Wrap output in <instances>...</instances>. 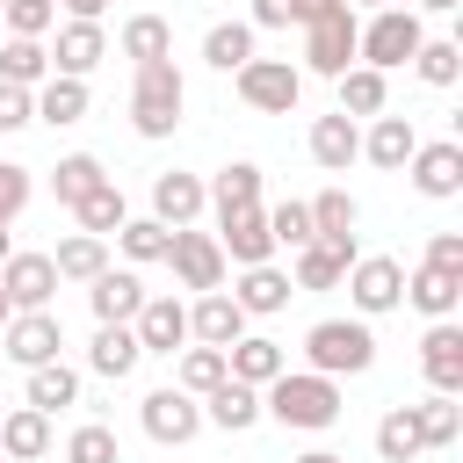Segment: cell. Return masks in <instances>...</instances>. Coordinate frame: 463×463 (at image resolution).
I'll return each mask as SVG.
<instances>
[{"mask_svg": "<svg viewBox=\"0 0 463 463\" xmlns=\"http://www.w3.org/2000/svg\"><path fill=\"white\" fill-rule=\"evenodd\" d=\"M260 412L282 420V427H333L340 420V376H318V369H282L275 383H260Z\"/></svg>", "mask_w": 463, "mask_h": 463, "instance_id": "cell-1", "label": "cell"}, {"mask_svg": "<svg viewBox=\"0 0 463 463\" xmlns=\"http://www.w3.org/2000/svg\"><path fill=\"white\" fill-rule=\"evenodd\" d=\"M181 109H188V80H181V65H174V58L137 65V80H130V130H137V137H174Z\"/></svg>", "mask_w": 463, "mask_h": 463, "instance_id": "cell-2", "label": "cell"}, {"mask_svg": "<svg viewBox=\"0 0 463 463\" xmlns=\"http://www.w3.org/2000/svg\"><path fill=\"white\" fill-rule=\"evenodd\" d=\"M304 362H311L318 376H362V369H376V333H369V318H318V326L304 333Z\"/></svg>", "mask_w": 463, "mask_h": 463, "instance_id": "cell-3", "label": "cell"}, {"mask_svg": "<svg viewBox=\"0 0 463 463\" xmlns=\"http://www.w3.org/2000/svg\"><path fill=\"white\" fill-rule=\"evenodd\" d=\"M420 14L412 7H369V22L354 29V65H376V72H391V65H412V51H420Z\"/></svg>", "mask_w": 463, "mask_h": 463, "instance_id": "cell-4", "label": "cell"}, {"mask_svg": "<svg viewBox=\"0 0 463 463\" xmlns=\"http://www.w3.org/2000/svg\"><path fill=\"white\" fill-rule=\"evenodd\" d=\"M232 80H239V101L260 109V116H289V109L304 101V72H297L289 58H246Z\"/></svg>", "mask_w": 463, "mask_h": 463, "instance_id": "cell-5", "label": "cell"}, {"mask_svg": "<svg viewBox=\"0 0 463 463\" xmlns=\"http://www.w3.org/2000/svg\"><path fill=\"white\" fill-rule=\"evenodd\" d=\"M354 7L340 0V7H326L318 22H304V72H326V80H340L347 65H354Z\"/></svg>", "mask_w": 463, "mask_h": 463, "instance_id": "cell-6", "label": "cell"}, {"mask_svg": "<svg viewBox=\"0 0 463 463\" xmlns=\"http://www.w3.org/2000/svg\"><path fill=\"white\" fill-rule=\"evenodd\" d=\"M166 268L181 275V289H224V246H217V232H195V224H174V239H166Z\"/></svg>", "mask_w": 463, "mask_h": 463, "instance_id": "cell-7", "label": "cell"}, {"mask_svg": "<svg viewBox=\"0 0 463 463\" xmlns=\"http://www.w3.org/2000/svg\"><path fill=\"white\" fill-rule=\"evenodd\" d=\"M137 420H145V434H152L159 449H188V441L203 434V398H188L181 383H159V391H145Z\"/></svg>", "mask_w": 463, "mask_h": 463, "instance_id": "cell-8", "label": "cell"}, {"mask_svg": "<svg viewBox=\"0 0 463 463\" xmlns=\"http://www.w3.org/2000/svg\"><path fill=\"white\" fill-rule=\"evenodd\" d=\"M347 297H354L362 318L398 311V304H405V260H391V253H354V268H347Z\"/></svg>", "mask_w": 463, "mask_h": 463, "instance_id": "cell-9", "label": "cell"}, {"mask_svg": "<svg viewBox=\"0 0 463 463\" xmlns=\"http://www.w3.org/2000/svg\"><path fill=\"white\" fill-rule=\"evenodd\" d=\"M58 347H65V326H58V311H14V318L0 326V354H7L14 369L58 362Z\"/></svg>", "mask_w": 463, "mask_h": 463, "instance_id": "cell-10", "label": "cell"}, {"mask_svg": "<svg viewBox=\"0 0 463 463\" xmlns=\"http://www.w3.org/2000/svg\"><path fill=\"white\" fill-rule=\"evenodd\" d=\"M217 246L232 268H253V260H275V232H268V210L246 203V210H217Z\"/></svg>", "mask_w": 463, "mask_h": 463, "instance_id": "cell-11", "label": "cell"}, {"mask_svg": "<svg viewBox=\"0 0 463 463\" xmlns=\"http://www.w3.org/2000/svg\"><path fill=\"white\" fill-rule=\"evenodd\" d=\"M0 289H7L14 311H51V297H58L51 253H7V260H0Z\"/></svg>", "mask_w": 463, "mask_h": 463, "instance_id": "cell-12", "label": "cell"}, {"mask_svg": "<svg viewBox=\"0 0 463 463\" xmlns=\"http://www.w3.org/2000/svg\"><path fill=\"white\" fill-rule=\"evenodd\" d=\"M405 174H412L420 195L449 203V195H463V145H456V137H434V145H420V152L405 159Z\"/></svg>", "mask_w": 463, "mask_h": 463, "instance_id": "cell-13", "label": "cell"}, {"mask_svg": "<svg viewBox=\"0 0 463 463\" xmlns=\"http://www.w3.org/2000/svg\"><path fill=\"white\" fill-rule=\"evenodd\" d=\"M130 333H137L145 354H181L188 347V304L181 297H145L137 318H130Z\"/></svg>", "mask_w": 463, "mask_h": 463, "instance_id": "cell-14", "label": "cell"}, {"mask_svg": "<svg viewBox=\"0 0 463 463\" xmlns=\"http://www.w3.org/2000/svg\"><path fill=\"white\" fill-rule=\"evenodd\" d=\"M232 297H239V311H246V318H275V311H289L297 282H289V268H275V260H253V268H239Z\"/></svg>", "mask_w": 463, "mask_h": 463, "instance_id": "cell-15", "label": "cell"}, {"mask_svg": "<svg viewBox=\"0 0 463 463\" xmlns=\"http://www.w3.org/2000/svg\"><path fill=\"white\" fill-rule=\"evenodd\" d=\"M239 333H246V311H239L232 289H203V297L188 304V340H203V347H232Z\"/></svg>", "mask_w": 463, "mask_h": 463, "instance_id": "cell-16", "label": "cell"}, {"mask_svg": "<svg viewBox=\"0 0 463 463\" xmlns=\"http://www.w3.org/2000/svg\"><path fill=\"white\" fill-rule=\"evenodd\" d=\"M420 369H427V383L434 391H463V326L456 318H434L427 326V340H420Z\"/></svg>", "mask_w": 463, "mask_h": 463, "instance_id": "cell-17", "label": "cell"}, {"mask_svg": "<svg viewBox=\"0 0 463 463\" xmlns=\"http://www.w3.org/2000/svg\"><path fill=\"white\" fill-rule=\"evenodd\" d=\"M289 369V354H282V340H268V333H239L232 347H224V376H239V383H275Z\"/></svg>", "mask_w": 463, "mask_h": 463, "instance_id": "cell-18", "label": "cell"}, {"mask_svg": "<svg viewBox=\"0 0 463 463\" xmlns=\"http://www.w3.org/2000/svg\"><path fill=\"white\" fill-rule=\"evenodd\" d=\"M101 58H109L101 22H65V29H58V43H51V72H65V80H87Z\"/></svg>", "mask_w": 463, "mask_h": 463, "instance_id": "cell-19", "label": "cell"}, {"mask_svg": "<svg viewBox=\"0 0 463 463\" xmlns=\"http://www.w3.org/2000/svg\"><path fill=\"white\" fill-rule=\"evenodd\" d=\"M311 159L326 166V174H347L354 159H362V123L354 116H311Z\"/></svg>", "mask_w": 463, "mask_h": 463, "instance_id": "cell-20", "label": "cell"}, {"mask_svg": "<svg viewBox=\"0 0 463 463\" xmlns=\"http://www.w3.org/2000/svg\"><path fill=\"white\" fill-rule=\"evenodd\" d=\"M87 304H94V318H101V326H130V318H137V304H145V282H137L130 268H101V275L87 282Z\"/></svg>", "mask_w": 463, "mask_h": 463, "instance_id": "cell-21", "label": "cell"}, {"mask_svg": "<svg viewBox=\"0 0 463 463\" xmlns=\"http://www.w3.org/2000/svg\"><path fill=\"white\" fill-rule=\"evenodd\" d=\"M412 152H420V130H412V116H369V137H362V159H369V166L398 174Z\"/></svg>", "mask_w": 463, "mask_h": 463, "instance_id": "cell-22", "label": "cell"}, {"mask_svg": "<svg viewBox=\"0 0 463 463\" xmlns=\"http://www.w3.org/2000/svg\"><path fill=\"white\" fill-rule=\"evenodd\" d=\"M203 210H210V195H203V181H195V174H181V166H174V174H159V181H152V217H159L166 232H174V224H195Z\"/></svg>", "mask_w": 463, "mask_h": 463, "instance_id": "cell-23", "label": "cell"}, {"mask_svg": "<svg viewBox=\"0 0 463 463\" xmlns=\"http://www.w3.org/2000/svg\"><path fill=\"white\" fill-rule=\"evenodd\" d=\"M311 239H326V246H354V224H362V203L347 195V188H318L311 203Z\"/></svg>", "mask_w": 463, "mask_h": 463, "instance_id": "cell-24", "label": "cell"}, {"mask_svg": "<svg viewBox=\"0 0 463 463\" xmlns=\"http://www.w3.org/2000/svg\"><path fill=\"white\" fill-rule=\"evenodd\" d=\"M137 362H145V347H137V333H130V326H94V340H87V369H94V376L123 383Z\"/></svg>", "mask_w": 463, "mask_h": 463, "instance_id": "cell-25", "label": "cell"}, {"mask_svg": "<svg viewBox=\"0 0 463 463\" xmlns=\"http://www.w3.org/2000/svg\"><path fill=\"white\" fill-rule=\"evenodd\" d=\"M203 420H210V427H224V434H246V427L260 420V391H253V383H239V376H224L217 391H203Z\"/></svg>", "mask_w": 463, "mask_h": 463, "instance_id": "cell-26", "label": "cell"}, {"mask_svg": "<svg viewBox=\"0 0 463 463\" xmlns=\"http://www.w3.org/2000/svg\"><path fill=\"white\" fill-rule=\"evenodd\" d=\"M354 253L362 246H326V239H311V246H297V289H333V282H347V268H354Z\"/></svg>", "mask_w": 463, "mask_h": 463, "instance_id": "cell-27", "label": "cell"}, {"mask_svg": "<svg viewBox=\"0 0 463 463\" xmlns=\"http://www.w3.org/2000/svg\"><path fill=\"white\" fill-rule=\"evenodd\" d=\"M405 304L412 311H427V318H456V304H463V275H441V268H412L405 275Z\"/></svg>", "mask_w": 463, "mask_h": 463, "instance_id": "cell-28", "label": "cell"}, {"mask_svg": "<svg viewBox=\"0 0 463 463\" xmlns=\"http://www.w3.org/2000/svg\"><path fill=\"white\" fill-rule=\"evenodd\" d=\"M0 456H14V463H36V456H51V412H36V405H14V412L0 420Z\"/></svg>", "mask_w": 463, "mask_h": 463, "instance_id": "cell-29", "label": "cell"}, {"mask_svg": "<svg viewBox=\"0 0 463 463\" xmlns=\"http://www.w3.org/2000/svg\"><path fill=\"white\" fill-rule=\"evenodd\" d=\"M36 123H51V130H72V123H87V80H65V72H51V80L36 87Z\"/></svg>", "mask_w": 463, "mask_h": 463, "instance_id": "cell-30", "label": "cell"}, {"mask_svg": "<svg viewBox=\"0 0 463 463\" xmlns=\"http://www.w3.org/2000/svg\"><path fill=\"white\" fill-rule=\"evenodd\" d=\"M22 405H36V412H65V405H80V369H72V362H36Z\"/></svg>", "mask_w": 463, "mask_h": 463, "instance_id": "cell-31", "label": "cell"}, {"mask_svg": "<svg viewBox=\"0 0 463 463\" xmlns=\"http://www.w3.org/2000/svg\"><path fill=\"white\" fill-rule=\"evenodd\" d=\"M376 456H383V463H420V456H427L420 412H412V405H391V412L376 420Z\"/></svg>", "mask_w": 463, "mask_h": 463, "instance_id": "cell-32", "label": "cell"}, {"mask_svg": "<svg viewBox=\"0 0 463 463\" xmlns=\"http://www.w3.org/2000/svg\"><path fill=\"white\" fill-rule=\"evenodd\" d=\"M383 101H391V80L376 72V65H347L340 72V116H383Z\"/></svg>", "mask_w": 463, "mask_h": 463, "instance_id": "cell-33", "label": "cell"}, {"mask_svg": "<svg viewBox=\"0 0 463 463\" xmlns=\"http://www.w3.org/2000/svg\"><path fill=\"white\" fill-rule=\"evenodd\" d=\"M51 268H58V282H94V275L109 268V239H94V232H72V239H58Z\"/></svg>", "mask_w": 463, "mask_h": 463, "instance_id": "cell-34", "label": "cell"}, {"mask_svg": "<svg viewBox=\"0 0 463 463\" xmlns=\"http://www.w3.org/2000/svg\"><path fill=\"white\" fill-rule=\"evenodd\" d=\"M123 58H130V65L174 58V22H166V14H130V22H123Z\"/></svg>", "mask_w": 463, "mask_h": 463, "instance_id": "cell-35", "label": "cell"}, {"mask_svg": "<svg viewBox=\"0 0 463 463\" xmlns=\"http://www.w3.org/2000/svg\"><path fill=\"white\" fill-rule=\"evenodd\" d=\"M203 195H210V210H246V203H260V166L232 159V166H217V181H203Z\"/></svg>", "mask_w": 463, "mask_h": 463, "instance_id": "cell-36", "label": "cell"}, {"mask_svg": "<svg viewBox=\"0 0 463 463\" xmlns=\"http://www.w3.org/2000/svg\"><path fill=\"white\" fill-rule=\"evenodd\" d=\"M0 80H14V87H43V80H51V51H43V36H7V43H0Z\"/></svg>", "mask_w": 463, "mask_h": 463, "instance_id": "cell-37", "label": "cell"}, {"mask_svg": "<svg viewBox=\"0 0 463 463\" xmlns=\"http://www.w3.org/2000/svg\"><path fill=\"white\" fill-rule=\"evenodd\" d=\"M412 72H420L427 87H456V80H463V43H456V36H420Z\"/></svg>", "mask_w": 463, "mask_h": 463, "instance_id": "cell-38", "label": "cell"}, {"mask_svg": "<svg viewBox=\"0 0 463 463\" xmlns=\"http://www.w3.org/2000/svg\"><path fill=\"white\" fill-rule=\"evenodd\" d=\"M72 217H80V232H94V239H109L123 217H130V203H123V188L116 181H101V188H87L80 203H72Z\"/></svg>", "mask_w": 463, "mask_h": 463, "instance_id": "cell-39", "label": "cell"}, {"mask_svg": "<svg viewBox=\"0 0 463 463\" xmlns=\"http://www.w3.org/2000/svg\"><path fill=\"white\" fill-rule=\"evenodd\" d=\"M253 58V22H217L210 36H203V65H217V72H239Z\"/></svg>", "mask_w": 463, "mask_h": 463, "instance_id": "cell-40", "label": "cell"}, {"mask_svg": "<svg viewBox=\"0 0 463 463\" xmlns=\"http://www.w3.org/2000/svg\"><path fill=\"white\" fill-rule=\"evenodd\" d=\"M101 181H109V166H101L94 152H65V159L51 166V188H58V203H65V210H72L87 188H101Z\"/></svg>", "mask_w": 463, "mask_h": 463, "instance_id": "cell-41", "label": "cell"}, {"mask_svg": "<svg viewBox=\"0 0 463 463\" xmlns=\"http://www.w3.org/2000/svg\"><path fill=\"white\" fill-rule=\"evenodd\" d=\"M174 383L188 391V398H203V391H217L224 383V347H181V369H174Z\"/></svg>", "mask_w": 463, "mask_h": 463, "instance_id": "cell-42", "label": "cell"}, {"mask_svg": "<svg viewBox=\"0 0 463 463\" xmlns=\"http://www.w3.org/2000/svg\"><path fill=\"white\" fill-rule=\"evenodd\" d=\"M420 412V441L427 449H456V434H463V405L449 398V391H434L427 405H412Z\"/></svg>", "mask_w": 463, "mask_h": 463, "instance_id": "cell-43", "label": "cell"}, {"mask_svg": "<svg viewBox=\"0 0 463 463\" xmlns=\"http://www.w3.org/2000/svg\"><path fill=\"white\" fill-rule=\"evenodd\" d=\"M166 239H174V232H166L159 217H123V224H116V246H123L130 260H166Z\"/></svg>", "mask_w": 463, "mask_h": 463, "instance_id": "cell-44", "label": "cell"}, {"mask_svg": "<svg viewBox=\"0 0 463 463\" xmlns=\"http://www.w3.org/2000/svg\"><path fill=\"white\" fill-rule=\"evenodd\" d=\"M65 463H123V449H116V434L101 420H87V427L65 434Z\"/></svg>", "mask_w": 463, "mask_h": 463, "instance_id": "cell-45", "label": "cell"}, {"mask_svg": "<svg viewBox=\"0 0 463 463\" xmlns=\"http://www.w3.org/2000/svg\"><path fill=\"white\" fill-rule=\"evenodd\" d=\"M29 195H36V174L22 159H0V224H14L29 210Z\"/></svg>", "mask_w": 463, "mask_h": 463, "instance_id": "cell-46", "label": "cell"}, {"mask_svg": "<svg viewBox=\"0 0 463 463\" xmlns=\"http://www.w3.org/2000/svg\"><path fill=\"white\" fill-rule=\"evenodd\" d=\"M268 232H275V246H289V253H297V246H311V210L289 195V203H275V210H268Z\"/></svg>", "mask_w": 463, "mask_h": 463, "instance_id": "cell-47", "label": "cell"}, {"mask_svg": "<svg viewBox=\"0 0 463 463\" xmlns=\"http://www.w3.org/2000/svg\"><path fill=\"white\" fill-rule=\"evenodd\" d=\"M0 22H7V36H43L58 22V0H7Z\"/></svg>", "mask_w": 463, "mask_h": 463, "instance_id": "cell-48", "label": "cell"}, {"mask_svg": "<svg viewBox=\"0 0 463 463\" xmlns=\"http://www.w3.org/2000/svg\"><path fill=\"white\" fill-rule=\"evenodd\" d=\"M29 123H36V87L0 80V130H29Z\"/></svg>", "mask_w": 463, "mask_h": 463, "instance_id": "cell-49", "label": "cell"}, {"mask_svg": "<svg viewBox=\"0 0 463 463\" xmlns=\"http://www.w3.org/2000/svg\"><path fill=\"white\" fill-rule=\"evenodd\" d=\"M427 268L463 275V232H434V239H427Z\"/></svg>", "mask_w": 463, "mask_h": 463, "instance_id": "cell-50", "label": "cell"}, {"mask_svg": "<svg viewBox=\"0 0 463 463\" xmlns=\"http://www.w3.org/2000/svg\"><path fill=\"white\" fill-rule=\"evenodd\" d=\"M297 22V0H253V29H289Z\"/></svg>", "mask_w": 463, "mask_h": 463, "instance_id": "cell-51", "label": "cell"}, {"mask_svg": "<svg viewBox=\"0 0 463 463\" xmlns=\"http://www.w3.org/2000/svg\"><path fill=\"white\" fill-rule=\"evenodd\" d=\"M58 7H65L72 22H101V7H109V0H58Z\"/></svg>", "mask_w": 463, "mask_h": 463, "instance_id": "cell-52", "label": "cell"}, {"mask_svg": "<svg viewBox=\"0 0 463 463\" xmlns=\"http://www.w3.org/2000/svg\"><path fill=\"white\" fill-rule=\"evenodd\" d=\"M463 0H412V14H456Z\"/></svg>", "mask_w": 463, "mask_h": 463, "instance_id": "cell-53", "label": "cell"}, {"mask_svg": "<svg viewBox=\"0 0 463 463\" xmlns=\"http://www.w3.org/2000/svg\"><path fill=\"white\" fill-rule=\"evenodd\" d=\"M297 463H347V456H333V449H304Z\"/></svg>", "mask_w": 463, "mask_h": 463, "instance_id": "cell-54", "label": "cell"}, {"mask_svg": "<svg viewBox=\"0 0 463 463\" xmlns=\"http://www.w3.org/2000/svg\"><path fill=\"white\" fill-rule=\"evenodd\" d=\"M7 318H14V304H7V289H0V326H7Z\"/></svg>", "mask_w": 463, "mask_h": 463, "instance_id": "cell-55", "label": "cell"}, {"mask_svg": "<svg viewBox=\"0 0 463 463\" xmlns=\"http://www.w3.org/2000/svg\"><path fill=\"white\" fill-rule=\"evenodd\" d=\"M7 253H14V239H7V224H0V260H7Z\"/></svg>", "mask_w": 463, "mask_h": 463, "instance_id": "cell-56", "label": "cell"}, {"mask_svg": "<svg viewBox=\"0 0 463 463\" xmlns=\"http://www.w3.org/2000/svg\"><path fill=\"white\" fill-rule=\"evenodd\" d=\"M347 7H391V0H347Z\"/></svg>", "mask_w": 463, "mask_h": 463, "instance_id": "cell-57", "label": "cell"}, {"mask_svg": "<svg viewBox=\"0 0 463 463\" xmlns=\"http://www.w3.org/2000/svg\"><path fill=\"white\" fill-rule=\"evenodd\" d=\"M0 7H7V0H0Z\"/></svg>", "mask_w": 463, "mask_h": 463, "instance_id": "cell-58", "label": "cell"}]
</instances>
